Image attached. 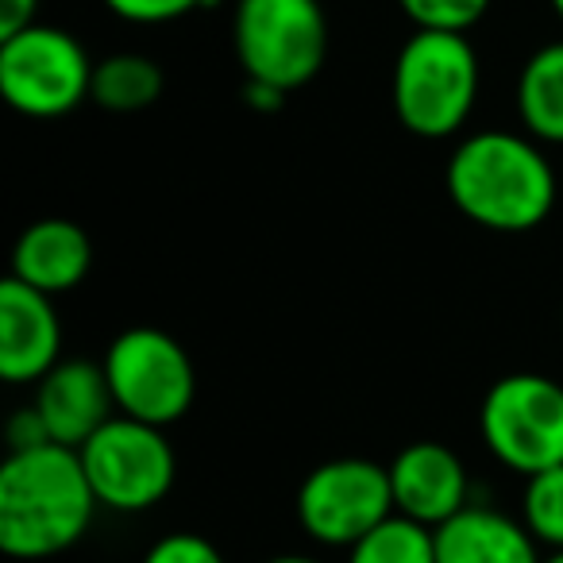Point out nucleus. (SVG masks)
<instances>
[{
	"label": "nucleus",
	"mask_w": 563,
	"mask_h": 563,
	"mask_svg": "<svg viewBox=\"0 0 563 563\" xmlns=\"http://www.w3.org/2000/svg\"><path fill=\"white\" fill-rule=\"evenodd\" d=\"M544 563H563V548H560V552H548Z\"/></svg>",
	"instance_id": "26"
},
{
	"label": "nucleus",
	"mask_w": 563,
	"mask_h": 563,
	"mask_svg": "<svg viewBox=\"0 0 563 563\" xmlns=\"http://www.w3.org/2000/svg\"><path fill=\"white\" fill-rule=\"evenodd\" d=\"M406 20L424 32H460L467 35L490 12V0H398Z\"/></svg>",
	"instance_id": "19"
},
{
	"label": "nucleus",
	"mask_w": 563,
	"mask_h": 563,
	"mask_svg": "<svg viewBox=\"0 0 563 563\" xmlns=\"http://www.w3.org/2000/svg\"><path fill=\"white\" fill-rule=\"evenodd\" d=\"M517 117L544 147H563V40L544 43L517 74Z\"/></svg>",
	"instance_id": "15"
},
{
	"label": "nucleus",
	"mask_w": 563,
	"mask_h": 563,
	"mask_svg": "<svg viewBox=\"0 0 563 563\" xmlns=\"http://www.w3.org/2000/svg\"><path fill=\"white\" fill-rule=\"evenodd\" d=\"M78 455L101 509L112 514H143L158 506L178 475V455L166 440V429L128 413L101 424L78 448Z\"/></svg>",
	"instance_id": "7"
},
{
	"label": "nucleus",
	"mask_w": 563,
	"mask_h": 563,
	"mask_svg": "<svg viewBox=\"0 0 563 563\" xmlns=\"http://www.w3.org/2000/svg\"><path fill=\"white\" fill-rule=\"evenodd\" d=\"M220 0H104V9L112 12L124 24H140V27H158V24H174V20L189 16V12L201 9H217Z\"/></svg>",
	"instance_id": "20"
},
{
	"label": "nucleus",
	"mask_w": 563,
	"mask_h": 563,
	"mask_svg": "<svg viewBox=\"0 0 563 563\" xmlns=\"http://www.w3.org/2000/svg\"><path fill=\"white\" fill-rule=\"evenodd\" d=\"M298 521L317 544L352 548L371 529L386 521L394 509L390 467L363 455H340L313 467L298 486Z\"/></svg>",
	"instance_id": "9"
},
{
	"label": "nucleus",
	"mask_w": 563,
	"mask_h": 563,
	"mask_svg": "<svg viewBox=\"0 0 563 563\" xmlns=\"http://www.w3.org/2000/svg\"><path fill=\"white\" fill-rule=\"evenodd\" d=\"M266 563H321V560H313V555H301V552H286V555H274V560H266Z\"/></svg>",
	"instance_id": "25"
},
{
	"label": "nucleus",
	"mask_w": 563,
	"mask_h": 563,
	"mask_svg": "<svg viewBox=\"0 0 563 563\" xmlns=\"http://www.w3.org/2000/svg\"><path fill=\"white\" fill-rule=\"evenodd\" d=\"M89 271H93V240L74 220H35L20 232L12 247V278L27 282L51 298L78 290Z\"/></svg>",
	"instance_id": "13"
},
{
	"label": "nucleus",
	"mask_w": 563,
	"mask_h": 563,
	"mask_svg": "<svg viewBox=\"0 0 563 563\" xmlns=\"http://www.w3.org/2000/svg\"><path fill=\"white\" fill-rule=\"evenodd\" d=\"M97 501L78 448L40 444L0 463V552L12 560H51L93 525Z\"/></svg>",
	"instance_id": "2"
},
{
	"label": "nucleus",
	"mask_w": 563,
	"mask_h": 563,
	"mask_svg": "<svg viewBox=\"0 0 563 563\" xmlns=\"http://www.w3.org/2000/svg\"><path fill=\"white\" fill-rule=\"evenodd\" d=\"M93 104L104 112H143L163 97V66L135 51H120L93 66Z\"/></svg>",
	"instance_id": "16"
},
{
	"label": "nucleus",
	"mask_w": 563,
	"mask_h": 563,
	"mask_svg": "<svg viewBox=\"0 0 563 563\" xmlns=\"http://www.w3.org/2000/svg\"><path fill=\"white\" fill-rule=\"evenodd\" d=\"M478 437L486 452L514 475L563 463V383L532 371L506 375L483 394Z\"/></svg>",
	"instance_id": "5"
},
{
	"label": "nucleus",
	"mask_w": 563,
	"mask_h": 563,
	"mask_svg": "<svg viewBox=\"0 0 563 563\" xmlns=\"http://www.w3.org/2000/svg\"><path fill=\"white\" fill-rule=\"evenodd\" d=\"M548 4H552V12H555V16L563 20V0H548Z\"/></svg>",
	"instance_id": "27"
},
{
	"label": "nucleus",
	"mask_w": 563,
	"mask_h": 563,
	"mask_svg": "<svg viewBox=\"0 0 563 563\" xmlns=\"http://www.w3.org/2000/svg\"><path fill=\"white\" fill-rule=\"evenodd\" d=\"M448 201L486 232L540 228L560 201V174L529 132H475L455 143L444 170Z\"/></svg>",
	"instance_id": "1"
},
{
	"label": "nucleus",
	"mask_w": 563,
	"mask_h": 563,
	"mask_svg": "<svg viewBox=\"0 0 563 563\" xmlns=\"http://www.w3.org/2000/svg\"><path fill=\"white\" fill-rule=\"evenodd\" d=\"M347 563H437V537L429 525L390 514L360 544L347 548Z\"/></svg>",
	"instance_id": "17"
},
{
	"label": "nucleus",
	"mask_w": 563,
	"mask_h": 563,
	"mask_svg": "<svg viewBox=\"0 0 563 563\" xmlns=\"http://www.w3.org/2000/svg\"><path fill=\"white\" fill-rule=\"evenodd\" d=\"M232 47L243 78L294 93L329 58V16L321 0H235Z\"/></svg>",
	"instance_id": "4"
},
{
	"label": "nucleus",
	"mask_w": 563,
	"mask_h": 563,
	"mask_svg": "<svg viewBox=\"0 0 563 563\" xmlns=\"http://www.w3.org/2000/svg\"><path fill=\"white\" fill-rule=\"evenodd\" d=\"M63 363V321L55 298L20 278L0 286V375L4 383H40Z\"/></svg>",
	"instance_id": "10"
},
{
	"label": "nucleus",
	"mask_w": 563,
	"mask_h": 563,
	"mask_svg": "<svg viewBox=\"0 0 563 563\" xmlns=\"http://www.w3.org/2000/svg\"><path fill=\"white\" fill-rule=\"evenodd\" d=\"M394 509L413 521L440 529L471 506L467 463L440 440H413L390 460Z\"/></svg>",
	"instance_id": "11"
},
{
	"label": "nucleus",
	"mask_w": 563,
	"mask_h": 563,
	"mask_svg": "<svg viewBox=\"0 0 563 563\" xmlns=\"http://www.w3.org/2000/svg\"><path fill=\"white\" fill-rule=\"evenodd\" d=\"M243 104L255 112H278L282 104H286V89L266 86V81H255V78H243Z\"/></svg>",
	"instance_id": "24"
},
{
	"label": "nucleus",
	"mask_w": 563,
	"mask_h": 563,
	"mask_svg": "<svg viewBox=\"0 0 563 563\" xmlns=\"http://www.w3.org/2000/svg\"><path fill=\"white\" fill-rule=\"evenodd\" d=\"M0 93L27 120H58L93 93V63L70 32L35 20L0 40Z\"/></svg>",
	"instance_id": "6"
},
{
	"label": "nucleus",
	"mask_w": 563,
	"mask_h": 563,
	"mask_svg": "<svg viewBox=\"0 0 563 563\" xmlns=\"http://www.w3.org/2000/svg\"><path fill=\"white\" fill-rule=\"evenodd\" d=\"M35 413L43 417L51 440L66 448H81L101 424L120 413L112 398L109 375L101 363L63 360L35 383Z\"/></svg>",
	"instance_id": "12"
},
{
	"label": "nucleus",
	"mask_w": 563,
	"mask_h": 563,
	"mask_svg": "<svg viewBox=\"0 0 563 563\" xmlns=\"http://www.w3.org/2000/svg\"><path fill=\"white\" fill-rule=\"evenodd\" d=\"M35 12H40V0H0V40L32 27Z\"/></svg>",
	"instance_id": "23"
},
{
	"label": "nucleus",
	"mask_w": 563,
	"mask_h": 563,
	"mask_svg": "<svg viewBox=\"0 0 563 563\" xmlns=\"http://www.w3.org/2000/svg\"><path fill=\"white\" fill-rule=\"evenodd\" d=\"M521 521L540 548H548V552L563 548V463L525 478Z\"/></svg>",
	"instance_id": "18"
},
{
	"label": "nucleus",
	"mask_w": 563,
	"mask_h": 563,
	"mask_svg": "<svg viewBox=\"0 0 563 563\" xmlns=\"http://www.w3.org/2000/svg\"><path fill=\"white\" fill-rule=\"evenodd\" d=\"M40 444H55V440H51L43 417L35 413V406H24L9 421V452H24V448H40Z\"/></svg>",
	"instance_id": "22"
},
{
	"label": "nucleus",
	"mask_w": 563,
	"mask_h": 563,
	"mask_svg": "<svg viewBox=\"0 0 563 563\" xmlns=\"http://www.w3.org/2000/svg\"><path fill=\"white\" fill-rule=\"evenodd\" d=\"M140 563H228L220 548L201 532H166L147 548Z\"/></svg>",
	"instance_id": "21"
},
{
	"label": "nucleus",
	"mask_w": 563,
	"mask_h": 563,
	"mask_svg": "<svg viewBox=\"0 0 563 563\" xmlns=\"http://www.w3.org/2000/svg\"><path fill=\"white\" fill-rule=\"evenodd\" d=\"M560 194H563V170H560Z\"/></svg>",
	"instance_id": "28"
},
{
	"label": "nucleus",
	"mask_w": 563,
	"mask_h": 563,
	"mask_svg": "<svg viewBox=\"0 0 563 563\" xmlns=\"http://www.w3.org/2000/svg\"><path fill=\"white\" fill-rule=\"evenodd\" d=\"M390 101L394 117L417 140L460 132L478 101V55L467 35L417 27L394 58Z\"/></svg>",
	"instance_id": "3"
},
{
	"label": "nucleus",
	"mask_w": 563,
	"mask_h": 563,
	"mask_svg": "<svg viewBox=\"0 0 563 563\" xmlns=\"http://www.w3.org/2000/svg\"><path fill=\"white\" fill-rule=\"evenodd\" d=\"M437 563H544L540 544L521 517L494 506H467L432 529Z\"/></svg>",
	"instance_id": "14"
},
{
	"label": "nucleus",
	"mask_w": 563,
	"mask_h": 563,
	"mask_svg": "<svg viewBox=\"0 0 563 563\" xmlns=\"http://www.w3.org/2000/svg\"><path fill=\"white\" fill-rule=\"evenodd\" d=\"M101 367L109 375L120 413L170 429L194 409V360L170 332L155 329V324H135V329L120 332L104 352Z\"/></svg>",
	"instance_id": "8"
}]
</instances>
